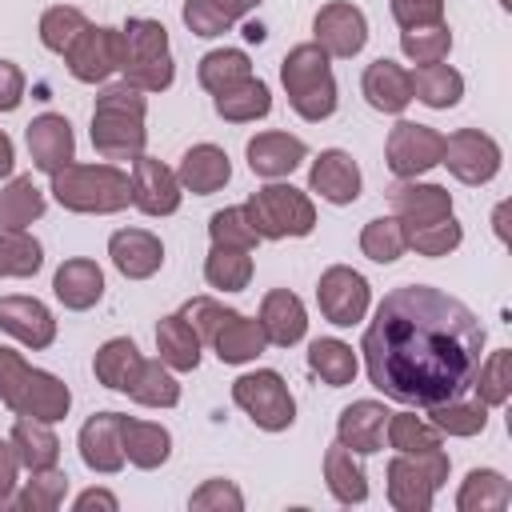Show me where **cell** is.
<instances>
[{
	"instance_id": "1",
	"label": "cell",
	"mask_w": 512,
	"mask_h": 512,
	"mask_svg": "<svg viewBox=\"0 0 512 512\" xmlns=\"http://www.w3.org/2000/svg\"><path fill=\"white\" fill-rule=\"evenodd\" d=\"M360 352L372 388L396 404L432 408L472 388L484 360V324L464 300L404 284L380 300Z\"/></svg>"
},
{
	"instance_id": "2",
	"label": "cell",
	"mask_w": 512,
	"mask_h": 512,
	"mask_svg": "<svg viewBox=\"0 0 512 512\" xmlns=\"http://www.w3.org/2000/svg\"><path fill=\"white\" fill-rule=\"evenodd\" d=\"M144 112H148V100L140 88L132 84L104 88L92 108V148L104 160H136L148 140Z\"/></svg>"
},
{
	"instance_id": "3",
	"label": "cell",
	"mask_w": 512,
	"mask_h": 512,
	"mask_svg": "<svg viewBox=\"0 0 512 512\" xmlns=\"http://www.w3.org/2000/svg\"><path fill=\"white\" fill-rule=\"evenodd\" d=\"M0 404H8L16 416L56 424L72 408V392L52 372H40V368L24 364L20 352L0 348Z\"/></svg>"
},
{
	"instance_id": "4",
	"label": "cell",
	"mask_w": 512,
	"mask_h": 512,
	"mask_svg": "<svg viewBox=\"0 0 512 512\" xmlns=\"http://www.w3.org/2000/svg\"><path fill=\"white\" fill-rule=\"evenodd\" d=\"M52 196L68 212H120L132 204V180L116 164H64L52 172Z\"/></svg>"
},
{
	"instance_id": "5",
	"label": "cell",
	"mask_w": 512,
	"mask_h": 512,
	"mask_svg": "<svg viewBox=\"0 0 512 512\" xmlns=\"http://www.w3.org/2000/svg\"><path fill=\"white\" fill-rule=\"evenodd\" d=\"M280 80H284V92L296 116L316 124L336 112V80L328 68V52L316 40L288 48V56L280 60Z\"/></svg>"
},
{
	"instance_id": "6",
	"label": "cell",
	"mask_w": 512,
	"mask_h": 512,
	"mask_svg": "<svg viewBox=\"0 0 512 512\" xmlns=\"http://www.w3.org/2000/svg\"><path fill=\"white\" fill-rule=\"evenodd\" d=\"M124 84L140 92H164L176 76L172 52H168V32L160 20H128L124 28Z\"/></svg>"
},
{
	"instance_id": "7",
	"label": "cell",
	"mask_w": 512,
	"mask_h": 512,
	"mask_svg": "<svg viewBox=\"0 0 512 512\" xmlns=\"http://www.w3.org/2000/svg\"><path fill=\"white\" fill-rule=\"evenodd\" d=\"M244 216L260 240H284V236H308L316 228L312 200L292 184H268L256 188L244 204Z\"/></svg>"
},
{
	"instance_id": "8",
	"label": "cell",
	"mask_w": 512,
	"mask_h": 512,
	"mask_svg": "<svg viewBox=\"0 0 512 512\" xmlns=\"http://www.w3.org/2000/svg\"><path fill=\"white\" fill-rule=\"evenodd\" d=\"M448 480V452H400L388 464V500L396 512H428L436 488Z\"/></svg>"
},
{
	"instance_id": "9",
	"label": "cell",
	"mask_w": 512,
	"mask_h": 512,
	"mask_svg": "<svg viewBox=\"0 0 512 512\" xmlns=\"http://www.w3.org/2000/svg\"><path fill=\"white\" fill-rule=\"evenodd\" d=\"M232 400L252 416L256 428L264 432H284L292 420H296V400L284 384L280 372L272 368H260V372H244L236 384H232Z\"/></svg>"
},
{
	"instance_id": "10",
	"label": "cell",
	"mask_w": 512,
	"mask_h": 512,
	"mask_svg": "<svg viewBox=\"0 0 512 512\" xmlns=\"http://www.w3.org/2000/svg\"><path fill=\"white\" fill-rule=\"evenodd\" d=\"M64 60H68V72L76 80L100 84L112 72H120V64H124V32L120 28H92L88 24L72 40V48L64 52Z\"/></svg>"
},
{
	"instance_id": "11",
	"label": "cell",
	"mask_w": 512,
	"mask_h": 512,
	"mask_svg": "<svg viewBox=\"0 0 512 512\" xmlns=\"http://www.w3.org/2000/svg\"><path fill=\"white\" fill-rule=\"evenodd\" d=\"M440 152H444V136L436 128H428V124H412V120H400L388 132V144H384L388 168L400 180H416L420 172L436 168L440 164Z\"/></svg>"
},
{
	"instance_id": "12",
	"label": "cell",
	"mask_w": 512,
	"mask_h": 512,
	"mask_svg": "<svg viewBox=\"0 0 512 512\" xmlns=\"http://www.w3.org/2000/svg\"><path fill=\"white\" fill-rule=\"evenodd\" d=\"M440 164H448V172L464 184H488L500 172V144L480 128H456L444 136Z\"/></svg>"
},
{
	"instance_id": "13",
	"label": "cell",
	"mask_w": 512,
	"mask_h": 512,
	"mask_svg": "<svg viewBox=\"0 0 512 512\" xmlns=\"http://www.w3.org/2000/svg\"><path fill=\"white\" fill-rule=\"evenodd\" d=\"M316 300H320V312L328 324L352 328L368 312V280L344 264H332L316 284Z\"/></svg>"
},
{
	"instance_id": "14",
	"label": "cell",
	"mask_w": 512,
	"mask_h": 512,
	"mask_svg": "<svg viewBox=\"0 0 512 512\" xmlns=\"http://www.w3.org/2000/svg\"><path fill=\"white\" fill-rule=\"evenodd\" d=\"M312 32H316V44H320L328 56L348 60V56H356V52L364 48V40H368V20H364V12H360L356 4L332 0V4H324V8L316 12Z\"/></svg>"
},
{
	"instance_id": "15",
	"label": "cell",
	"mask_w": 512,
	"mask_h": 512,
	"mask_svg": "<svg viewBox=\"0 0 512 512\" xmlns=\"http://www.w3.org/2000/svg\"><path fill=\"white\" fill-rule=\"evenodd\" d=\"M132 204L144 216H172L180 208V180L168 164L152 160V156H136L132 160Z\"/></svg>"
},
{
	"instance_id": "16",
	"label": "cell",
	"mask_w": 512,
	"mask_h": 512,
	"mask_svg": "<svg viewBox=\"0 0 512 512\" xmlns=\"http://www.w3.org/2000/svg\"><path fill=\"white\" fill-rule=\"evenodd\" d=\"M28 152H32V164L40 172H60L64 164L76 160V136H72V124L56 112H44L28 124Z\"/></svg>"
},
{
	"instance_id": "17",
	"label": "cell",
	"mask_w": 512,
	"mask_h": 512,
	"mask_svg": "<svg viewBox=\"0 0 512 512\" xmlns=\"http://www.w3.org/2000/svg\"><path fill=\"white\" fill-rule=\"evenodd\" d=\"M388 204H392L400 228H416V224H432L440 216H452V196L440 184L400 180V184L388 188Z\"/></svg>"
},
{
	"instance_id": "18",
	"label": "cell",
	"mask_w": 512,
	"mask_h": 512,
	"mask_svg": "<svg viewBox=\"0 0 512 512\" xmlns=\"http://www.w3.org/2000/svg\"><path fill=\"white\" fill-rule=\"evenodd\" d=\"M108 256H112V264L120 268V276H128V280H148V276H156L160 264H164V244H160V236H152V232H144V228H120V232H112V240H108Z\"/></svg>"
},
{
	"instance_id": "19",
	"label": "cell",
	"mask_w": 512,
	"mask_h": 512,
	"mask_svg": "<svg viewBox=\"0 0 512 512\" xmlns=\"http://www.w3.org/2000/svg\"><path fill=\"white\" fill-rule=\"evenodd\" d=\"M388 408L376 404V400H356L340 412L336 420V440L344 448H352L356 456H372L384 448V428H388Z\"/></svg>"
},
{
	"instance_id": "20",
	"label": "cell",
	"mask_w": 512,
	"mask_h": 512,
	"mask_svg": "<svg viewBox=\"0 0 512 512\" xmlns=\"http://www.w3.org/2000/svg\"><path fill=\"white\" fill-rule=\"evenodd\" d=\"M80 460L92 472H120L124 468V444H120V412H96L80 428Z\"/></svg>"
},
{
	"instance_id": "21",
	"label": "cell",
	"mask_w": 512,
	"mask_h": 512,
	"mask_svg": "<svg viewBox=\"0 0 512 512\" xmlns=\"http://www.w3.org/2000/svg\"><path fill=\"white\" fill-rule=\"evenodd\" d=\"M0 328L28 348H48L56 340V320L36 296H0Z\"/></svg>"
},
{
	"instance_id": "22",
	"label": "cell",
	"mask_w": 512,
	"mask_h": 512,
	"mask_svg": "<svg viewBox=\"0 0 512 512\" xmlns=\"http://www.w3.org/2000/svg\"><path fill=\"white\" fill-rule=\"evenodd\" d=\"M308 188L320 192L328 204H352L360 196V168L344 148H328L316 156L308 172Z\"/></svg>"
},
{
	"instance_id": "23",
	"label": "cell",
	"mask_w": 512,
	"mask_h": 512,
	"mask_svg": "<svg viewBox=\"0 0 512 512\" xmlns=\"http://www.w3.org/2000/svg\"><path fill=\"white\" fill-rule=\"evenodd\" d=\"M208 344L216 348V356L224 364H248V360H256L268 348V336H264L260 320H248V316L224 308V316H220V324H216Z\"/></svg>"
},
{
	"instance_id": "24",
	"label": "cell",
	"mask_w": 512,
	"mask_h": 512,
	"mask_svg": "<svg viewBox=\"0 0 512 512\" xmlns=\"http://www.w3.org/2000/svg\"><path fill=\"white\" fill-rule=\"evenodd\" d=\"M260 328H264L268 344H276V348H292L296 340H304L308 316H304L300 296L288 288H272L260 304Z\"/></svg>"
},
{
	"instance_id": "25",
	"label": "cell",
	"mask_w": 512,
	"mask_h": 512,
	"mask_svg": "<svg viewBox=\"0 0 512 512\" xmlns=\"http://www.w3.org/2000/svg\"><path fill=\"white\" fill-rule=\"evenodd\" d=\"M304 140L300 136H288V132H260L248 140V168L264 180H280L288 176L300 160H304Z\"/></svg>"
},
{
	"instance_id": "26",
	"label": "cell",
	"mask_w": 512,
	"mask_h": 512,
	"mask_svg": "<svg viewBox=\"0 0 512 512\" xmlns=\"http://www.w3.org/2000/svg\"><path fill=\"white\" fill-rule=\"evenodd\" d=\"M52 292H56V300L64 308L84 312V308H92L104 296V272H100L96 260H84V256L64 260L56 268V276H52Z\"/></svg>"
},
{
	"instance_id": "27",
	"label": "cell",
	"mask_w": 512,
	"mask_h": 512,
	"mask_svg": "<svg viewBox=\"0 0 512 512\" xmlns=\"http://www.w3.org/2000/svg\"><path fill=\"white\" fill-rule=\"evenodd\" d=\"M360 88H364V100H368L376 112H388V116H396V112H404V108L412 104V80H408V72H404L400 64H392V60H372V64L364 68Z\"/></svg>"
},
{
	"instance_id": "28",
	"label": "cell",
	"mask_w": 512,
	"mask_h": 512,
	"mask_svg": "<svg viewBox=\"0 0 512 512\" xmlns=\"http://www.w3.org/2000/svg\"><path fill=\"white\" fill-rule=\"evenodd\" d=\"M228 176H232L228 152L216 148V144H196V148H188L184 160H180V172H176L180 188H188V192H196V196L220 192V188L228 184Z\"/></svg>"
},
{
	"instance_id": "29",
	"label": "cell",
	"mask_w": 512,
	"mask_h": 512,
	"mask_svg": "<svg viewBox=\"0 0 512 512\" xmlns=\"http://www.w3.org/2000/svg\"><path fill=\"white\" fill-rule=\"evenodd\" d=\"M92 368H96V380H100L104 388H112V392H132V384L140 380L144 356H140V348H136L128 336H116V340H108V344L96 352Z\"/></svg>"
},
{
	"instance_id": "30",
	"label": "cell",
	"mask_w": 512,
	"mask_h": 512,
	"mask_svg": "<svg viewBox=\"0 0 512 512\" xmlns=\"http://www.w3.org/2000/svg\"><path fill=\"white\" fill-rule=\"evenodd\" d=\"M120 444H124V460H132L136 468H160L172 452L168 428L132 416H120Z\"/></svg>"
},
{
	"instance_id": "31",
	"label": "cell",
	"mask_w": 512,
	"mask_h": 512,
	"mask_svg": "<svg viewBox=\"0 0 512 512\" xmlns=\"http://www.w3.org/2000/svg\"><path fill=\"white\" fill-rule=\"evenodd\" d=\"M12 448H16V460L28 468V472H40V468H56L60 460V440L56 432L48 428V420H32V416H20L12 424Z\"/></svg>"
},
{
	"instance_id": "32",
	"label": "cell",
	"mask_w": 512,
	"mask_h": 512,
	"mask_svg": "<svg viewBox=\"0 0 512 512\" xmlns=\"http://www.w3.org/2000/svg\"><path fill=\"white\" fill-rule=\"evenodd\" d=\"M156 352L172 372H192L200 364V336L180 312H172L156 324Z\"/></svg>"
},
{
	"instance_id": "33",
	"label": "cell",
	"mask_w": 512,
	"mask_h": 512,
	"mask_svg": "<svg viewBox=\"0 0 512 512\" xmlns=\"http://www.w3.org/2000/svg\"><path fill=\"white\" fill-rule=\"evenodd\" d=\"M324 480H328V492H332L340 504H360V500H368V476H364L356 452L344 448L340 440L324 452Z\"/></svg>"
},
{
	"instance_id": "34",
	"label": "cell",
	"mask_w": 512,
	"mask_h": 512,
	"mask_svg": "<svg viewBox=\"0 0 512 512\" xmlns=\"http://www.w3.org/2000/svg\"><path fill=\"white\" fill-rule=\"evenodd\" d=\"M412 80V96L424 100L428 108H452L464 96V76L452 64H416V72H408Z\"/></svg>"
},
{
	"instance_id": "35",
	"label": "cell",
	"mask_w": 512,
	"mask_h": 512,
	"mask_svg": "<svg viewBox=\"0 0 512 512\" xmlns=\"http://www.w3.org/2000/svg\"><path fill=\"white\" fill-rule=\"evenodd\" d=\"M508 504H512V488L492 468H472L460 484V496H456L460 512H504Z\"/></svg>"
},
{
	"instance_id": "36",
	"label": "cell",
	"mask_w": 512,
	"mask_h": 512,
	"mask_svg": "<svg viewBox=\"0 0 512 512\" xmlns=\"http://www.w3.org/2000/svg\"><path fill=\"white\" fill-rule=\"evenodd\" d=\"M256 4L260 0H184V24L196 36H220Z\"/></svg>"
},
{
	"instance_id": "37",
	"label": "cell",
	"mask_w": 512,
	"mask_h": 512,
	"mask_svg": "<svg viewBox=\"0 0 512 512\" xmlns=\"http://www.w3.org/2000/svg\"><path fill=\"white\" fill-rule=\"evenodd\" d=\"M44 216V192L32 184V176H16L8 180V188L0 192V228L8 232H24L32 220Z\"/></svg>"
},
{
	"instance_id": "38",
	"label": "cell",
	"mask_w": 512,
	"mask_h": 512,
	"mask_svg": "<svg viewBox=\"0 0 512 512\" xmlns=\"http://www.w3.org/2000/svg\"><path fill=\"white\" fill-rule=\"evenodd\" d=\"M216 112H220L224 120H232V124L260 120V116L272 112V92H268L264 80H252V76H248L244 84H236V88H228V92L216 96Z\"/></svg>"
},
{
	"instance_id": "39",
	"label": "cell",
	"mask_w": 512,
	"mask_h": 512,
	"mask_svg": "<svg viewBox=\"0 0 512 512\" xmlns=\"http://www.w3.org/2000/svg\"><path fill=\"white\" fill-rule=\"evenodd\" d=\"M200 84L212 92V96H220V92H228V88H236V84H244L248 76H252V64H248V56L240 52V48H216V52H208L204 60H200Z\"/></svg>"
},
{
	"instance_id": "40",
	"label": "cell",
	"mask_w": 512,
	"mask_h": 512,
	"mask_svg": "<svg viewBox=\"0 0 512 512\" xmlns=\"http://www.w3.org/2000/svg\"><path fill=\"white\" fill-rule=\"evenodd\" d=\"M308 368L328 384V388H344L356 376V352L344 340H312L308 348Z\"/></svg>"
},
{
	"instance_id": "41",
	"label": "cell",
	"mask_w": 512,
	"mask_h": 512,
	"mask_svg": "<svg viewBox=\"0 0 512 512\" xmlns=\"http://www.w3.org/2000/svg\"><path fill=\"white\" fill-rule=\"evenodd\" d=\"M64 492H68V476L60 468H40V472H32L24 492H16L8 500V508H16V512H56Z\"/></svg>"
},
{
	"instance_id": "42",
	"label": "cell",
	"mask_w": 512,
	"mask_h": 512,
	"mask_svg": "<svg viewBox=\"0 0 512 512\" xmlns=\"http://www.w3.org/2000/svg\"><path fill=\"white\" fill-rule=\"evenodd\" d=\"M204 280H208L212 288L240 292V288H248V280H252V256H248L244 248H220V244H212L208 260H204Z\"/></svg>"
},
{
	"instance_id": "43",
	"label": "cell",
	"mask_w": 512,
	"mask_h": 512,
	"mask_svg": "<svg viewBox=\"0 0 512 512\" xmlns=\"http://www.w3.org/2000/svg\"><path fill=\"white\" fill-rule=\"evenodd\" d=\"M472 388H476V400L484 408H500L508 400V392H512V348H500L488 360H480Z\"/></svg>"
},
{
	"instance_id": "44",
	"label": "cell",
	"mask_w": 512,
	"mask_h": 512,
	"mask_svg": "<svg viewBox=\"0 0 512 512\" xmlns=\"http://www.w3.org/2000/svg\"><path fill=\"white\" fill-rule=\"evenodd\" d=\"M428 424L440 432V436H476V432H484V424H488V412H484V404L476 400V404H464L460 396L456 400H444V404H432L428 408Z\"/></svg>"
},
{
	"instance_id": "45",
	"label": "cell",
	"mask_w": 512,
	"mask_h": 512,
	"mask_svg": "<svg viewBox=\"0 0 512 512\" xmlns=\"http://www.w3.org/2000/svg\"><path fill=\"white\" fill-rule=\"evenodd\" d=\"M128 396L136 404H148V408H172L180 400V384H176V376H172V368L164 360H144L140 380L132 384Z\"/></svg>"
},
{
	"instance_id": "46",
	"label": "cell",
	"mask_w": 512,
	"mask_h": 512,
	"mask_svg": "<svg viewBox=\"0 0 512 512\" xmlns=\"http://www.w3.org/2000/svg\"><path fill=\"white\" fill-rule=\"evenodd\" d=\"M44 264V248L28 232L0 228V276H36Z\"/></svg>"
},
{
	"instance_id": "47",
	"label": "cell",
	"mask_w": 512,
	"mask_h": 512,
	"mask_svg": "<svg viewBox=\"0 0 512 512\" xmlns=\"http://www.w3.org/2000/svg\"><path fill=\"white\" fill-rule=\"evenodd\" d=\"M464 232L456 224V216H440L432 224H416V228H404V244L416 248L420 256H448L452 248H460Z\"/></svg>"
},
{
	"instance_id": "48",
	"label": "cell",
	"mask_w": 512,
	"mask_h": 512,
	"mask_svg": "<svg viewBox=\"0 0 512 512\" xmlns=\"http://www.w3.org/2000/svg\"><path fill=\"white\" fill-rule=\"evenodd\" d=\"M404 248H408V244H404V228H400L396 216H376V220H368L364 232H360V252H364L368 260H376V264H392Z\"/></svg>"
},
{
	"instance_id": "49",
	"label": "cell",
	"mask_w": 512,
	"mask_h": 512,
	"mask_svg": "<svg viewBox=\"0 0 512 512\" xmlns=\"http://www.w3.org/2000/svg\"><path fill=\"white\" fill-rule=\"evenodd\" d=\"M88 28V16L80 12V8H72V4H56V8H48L44 16H40V40H44V48H52V52H68L72 48V40L80 36Z\"/></svg>"
},
{
	"instance_id": "50",
	"label": "cell",
	"mask_w": 512,
	"mask_h": 512,
	"mask_svg": "<svg viewBox=\"0 0 512 512\" xmlns=\"http://www.w3.org/2000/svg\"><path fill=\"white\" fill-rule=\"evenodd\" d=\"M400 48H404V56L416 60V64H436V60L448 56V48H452V32H448L444 20H440V24L404 28V32H400Z\"/></svg>"
},
{
	"instance_id": "51",
	"label": "cell",
	"mask_w": 512,
	"mask_h": 512,
	"mask_svg": "<svg viewBox=\"0 0 512 512\" xmlns=\"http://www.w3.org/2000/svg\"><path fill=\"white\" fill-rule=\"evenodd\" d=\"M384 432H388V444L396 452H432V448H440V432L428 420L408 416V412H392Z\"/></svg>"
},
{
	"instance_id": "52",
	"label": "cell",
	"mask_w": 512,
	"mask_h": 512,
	"mask_svg": "<svg viewBox=\"0 0 512 512\" xmlns=\"http://www.w3.org/2000/svg\"><path fill=\"white\" fill-rule=\"evenodd\" d=\"M208 232H212V244H220V248H244V252H252L256 240H260L252 232L244 208H220V212H212Z\"/></svg>"
},
{
	"instance_id": "53",
	"label": "cell",
	"mask_w": 512,
	"mask_h": 512,
	"mask_svg": "<svg viewBox=\"0 0 512 512\" xmlns=\"http://www.w3.org/2000/svg\"><path fill=\"white\" fill-rule=\"evenodd\" d=\"M196 512H240L244 508V496H240V488L236 484H228V480H204L196 492H192V500H188Z\"/></svg>"
},
{
	"instance_id": "54",
	"label": "cell",
	"mask_w": 512,
	"mask_h": 512,
	"mask_svg": "<svg viewBox=\"0 0 512 512\" xmlns=\"http://www.w3.org/2000/svg\"><path fill=\"white\" fill-rule=\"evenodd\" d=\"M392 16H396L400 28L440 24L444 20V0H392Z\"/></svg>"
},
{
	"instance_id": "55",
	"label": "cell",
	"mask_w": 512,
	"mask_h": 512,
	"mask_svg": "<svg viewBox=\"0 0 512 512\" xmlns=\"http://www.w3.org/2000/svg\"><path fill=\"white\" fill-rule=\"evenodd\" d=\"M24 100V72L12 60H0V112L20 108Z\"/></svg>"
},
{
	"instance_id": "56",
	"label": "cell",
	"mask_w": 512,
	"mask_h": 512,
	"mask_svg": "<svg viewBox=\"0 0 512 512\" xmlns=\"http://www.w3.org/2000/svg\"><path fill=\"white\" fill-rule=\"evenodd\" d=\"M16 468H20V460H16L12 440H0V512L8 508V500L16 492Z\"/></svg>"
},
{
	"instance_id": "57",
	"label": "cell",
	"mask_w": 512,
	"mask_h": 512,
	"mask_svg": "<svg viewBox=\"0 0 512 512\" xmlns=\"http://www.w3.org/2000/svg\"><path fill=\"white\" fill-rule=\"evenodd\" d=\"M92 508L116 512V496H112V492H104V488H88L84 496H76V512H92Z\"/></svg>"
},
{
	"instance_id": "58",
	"label": "cell",
	"mask_w": 512,
	"mask_h": 512,
	"mask_svg": "<svg viewBox=\"0 0 512 512\" xmlns=\"http://www.w3.org/2000/svg\"><path fill=\"white\" fill-rule=\"evenodd\" d=\"M12 164H16L12 140H8V132H0V176H8V172H12Z\"/></svg>"
},
{
	"instance_id": "59",
	"label": "cell",
	"mask_w": 512,
	"mask_h": 512,
	"mask_svg": "<svg viewBox=\"0 0 512 512\" xmlns=\"http://www.w3.org/2000/svg\"><path fill=\"white\" fill-rule=\"evenodd\" d=\"M244 36H248V40H256V44H260V40H264V28H260V24H248V28H244Z\"/></svg>"
}]
</instances>
